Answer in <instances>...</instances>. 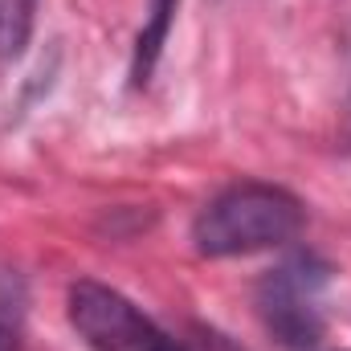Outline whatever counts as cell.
<instances>
[{
  "label": "cell",
  "mask_w": 351,
  "mask_h": 351,
  "mask_svg": "<svg viewBox=\"0 0 351 351\" xmlns=\"http://www.w3.org/2000/svg\"><path fill=\"white\" fill-rule=\"evenodd\" d=\"M306 229V204L265 180H237L221 188L192 221V250L200 258H245L290 245Z\"/></svg>",
  "instance_id": "cell-1"
},
{
  "label": "cell",
  "mask_w": 351,
  "mask_h": 351,
  "mask_svg": "<svg viewBox=\"0 0 351 351\" xmlns=\"http://www.w3.org/2000/svg\"><path fill=\"white\" fill-rule=\"evenodd\" d=\"M66 319L90 351H245L204 323L164 331L143 306L98 278H78L66 290Z\"/></svg>",
  "instance_id": "cell-2"
},
{
  "label": "cell",
  "mask_w": 351,
  "mask_h": 351,
  "mask_svg": "<svg viewBox=\"0 0 351 351\" xmlns=\"http://www.w3.org/2000/svg\"><path fill=\"white\" fill-rule=\"evenodd\" d=\"M335 282V265L311 250L290 254L258 282V315L286 351H311L323 339V290Z\"/></svg>",
  "instance_id": "cell-3"
},
{
  "label": "cell",
  "mask_w": 351,
  "mask_h": 351,
  "mask_svg": "<svg viewBox=\"0 0 351 351\" xmlns=\"http://www.w3.org/2000/svg\"><path fill=\"white\" fill-rule=\"evenodd\" d=\"M176 8H180V0H152V4H147V21H143V29L135 33L131 70H127L131 90H143L152 82V74H156V66H160V58H164V45H168V37H172Z\"/></svg>",
  "instance_id": "cell-4"
},
{
  "label": "cell",
  "mask_w": 351,
  "mask_h": 351,
  "mask_svg": "<svg viewBox=\"0 0 351 351\" xmlns=\"http://www.w3.org/2000/svg\"><path fill=\"white\" fill-rule=\"evenodd\" d=\"M37 25V0H0V66L25 58Z\"/></svg>",
  "instance_id": "cell-5"
},
{
  "label": "cell",
  "mask_w": 351,
  "mask_h": 351,
  "mask_svg": "<svg viewBox=\"0 0 351 351\" xmlns=\"http://www.w3.org/2000/svg\"><path fill=\"white\" fill-rule=\"evenodd\" d=\"M0 351H8V348H4V335H0Z\"/></svg>",
  "instance_id": "cell-6"
},
{
  "label": "cell",
  "mask_w": 351,
  "mask_h": 351,
  "mask_svg": "<svg viewBox=\"0 0 351 351\" xmlns=\"http://www.w3.org/2000/svg\"><path fill=\"white\" fill-rule=\"evenodd\" d=\"M348 119H351V98H348Z\"/></svg>",
  "instance_id": "cell-7"
}]
</instances>
